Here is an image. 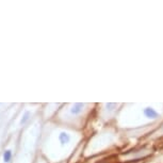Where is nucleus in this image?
<instances>
[{"label": "nucleus", "mask_w": 163, "mask_h": 163, "mask_svg": "<svg viewBox=\"0 0 163 163\" xmlns=\"http://www.w3.org/2000/svg\"><path fill=\"white\" fill-rule=\"evenodd\" d=\"M143 112H144V115L148 118H153V119H155V118L158 117V113L153 110V108H146V109H144Z\"/></svg>", "instance_id": "f257e3e1"}, {"label": "nucleus", "mask_w": 163, "mask_h": 163, "mask_svg": "<svg viewBox=\"0 0 163 163\" xmlns=\"http://www.w3.org/2000/svg\"><path fill=\"white\" fill-rule=\"evenodd\" d=\"M82 108H83L82 104H75L72 109V113L73 114H79L82 111Z\"/></svg>", "instance_id": "f03ea898"}, {"label": "nucleus", "mask_w": 163, "mask_h": 163, "mask_svg": "<svg viewBox=\"0 0 163 163\" xmlns=\"http://www.w3.org/2000/svg\"><path fill=\"white\" fill-rule=\"evenodd\" d=\"M69 140H70V137H69L66 133H61V134H60V142H61L62 144L68 143Z\"/></svg>", "instance_id": "7ed1b4c3"}, {"label": "nucleus", "mask_w": 163, "mask_h": 163, "mask_svg": "<svg viewBox=\"0 0 163 163\" xmlns=\"http://www.w3.org/2000/svg\"><path fill=\"white\" fill-rule=\"evenodd\" d=\"M11 157H12V153H11L10 150H7L3 155V159H4V162H10L11 160Z\"/></svg>", "instance_id": "20e7f679"}, {"label": "nucleus", "mask_w": 163, "mask_h": 163, "mask_svg": "<svg viewBox=\"0 0 163 163\" xmlns=\"http://www.w3.org/2000/svg\"><path fill=\"white\" fill-rule=\"evenodd\" d=\"M28 118H29V113H26V115H25V118H23V121H21V123H26L27 121H28Z\"/></svg>", "instance_id": "39448f33"}]
</instances>
